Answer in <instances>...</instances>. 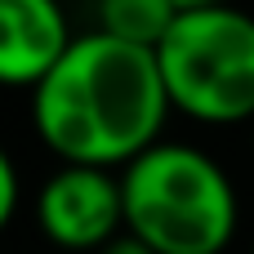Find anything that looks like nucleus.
<instances>
[{"label": "nucleus", "mask_w": 254, "mask_h": 254, "mask_svg": "<svg viewBox=\"0 0 254 254\" xmlns=\"http://www.w3.org/2000/svg\"><path fill=\"white\" fill-rule=\"evenodd\" d=\"M214 4H228V0H174L179 13H192V9H214Z\"/></svg>", "instance_id": "obj_9"}, {"label": "nucleus", "mask_w": 254, "mask_h": 254, "mask_svg": "<svg viewBox=\"0 0 254 254\" xmlns=\"http://www.w3.org/2000/svg\"><path fill=\"white\" fill-rule=\"evenodd\" d=\"M98 254H156V250H152V246H147L143 237H134V232L125 228V232H121V237H116L112 246H103Z\"/></svg>", "instance_id": "obj_8"}, {"label": "nucleus", "mask_w": 254, "mask_h": 254, "mask_svg": "<svg viewBox=\"0 0 254 254\" xmlns=\"http://www.w3.org/2000/svg\"><path fill=\"white\" fill-rule=\"evenodd\" d=\"M170 94L156 49L85 31L31 89V125L63 165L125 170L161 143Z\"/></svg>", "instance_id": "obj_1"}, {"label": "nucleus", "mask_w": 254, "mask_h": 254, "mask_svg": "<svg viewBox=\"0 0 254 254\" xmlns=\"http://www.w3.org/2000/svg\"><path fill=\"white\" fill-rule=\"evenodd\" d=\"M36 223L58 250L98 254L125 232L121 174L98 165H58L36 196Z\"/></svg>", "instance_id": "obj_4"}, {"label": "nucleus", "mask_w": 254, "mask_h": 254, "mask_svg": "<svg viewBox=\"0 0 254 254\" xmlns=\"http://www.w3.org/2000/svg\"><path fill=\"white\" fill-rule=\"evenodd\" d=\"M18 214V165L13 156H0V223Z\"/></svg>", "instance_id": "obj_7"}, {"label": "nucleus", "mask_w": 254, "mask_h": 254, "mask_svg": "<svg viewBox=\"0 0 254 254\" xmlns=\"http://www.w3.org/2000/svg\"><path fill=\"white\" fill-rule=\"evenodd\" d=\"M125 228L156 254H223L241 201L228 170L192 143H156L121 170Z\"/></svg>", "instance_id": "obj_2"}, {"label": "nucleus", "mask_w": 254, "mask_h": 254, "mask_svg": "<svg viewBox=\"0 0 254 254\" xmlns=\"http://www.w3.org/2000/svg\"><path fill=\"white\" fill-rule=\"evenodd\" d=\"M174 18V0H98V31L138 49H156L170 36Z\"/></svg>", "instance_id": "obj_6"}, {"label": "nucleus", "mask_w": 254, "mask_h": 254, "mask_svg": "<svg viewBox=\"0 0 254 254\" xmlns=\"http://www.w3.org/2000/svg\"><path fill=\"white\" fill-rule=\"evenodd\" d=\"M170 107L196 125H254V18L237 4L179 13L156 45Z\"/></svg>", "instance_id": "obj_3"}, {"label": "nucleus", "mask_w": 254, "mask_h": 254, "mask_svg": "<svg viewBox=\"0 0 254 254\" xmlns=\"http://www.w3.org/2000/svg\"><path fill=\"white\" fill-rule=\"evenodd\" d=\"M76 45L58 0H0V80L36 89Z\"/></svg>", "instance_id": "obj_5"}, {"label": "nucleus", "mask_w": 254, "mask_h": 254, "mask_svg": "<svg viewBox=\"0 0 254 254\" xmlns=\"http://www.w3.org/2000/svg\"><path fill=\"white\" fill-rule=\"evenodd\" d=\"M250 254H254V246H250Z\"/></svg>", "instance_id": "obj_10"}]
</instances>
